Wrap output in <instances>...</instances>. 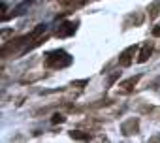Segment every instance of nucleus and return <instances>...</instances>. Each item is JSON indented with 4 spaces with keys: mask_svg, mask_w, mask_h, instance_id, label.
I'll return each instance as SVG.
<instances>
[{
    "mask_svg": "<svg viewBox=\"0 0 160 143\" xmlns=\"http://www.w3.org/2000/svg\"><path fill=\"white\" fill-rule=\"evenodd\" d=\"M152 36H156V38H160V23H158L156 27H152Z\"/></svg>",
    "mask_w": 160,
    "mask_h": 143,
    "instance_id": "obj_9",
    "label": "nucleus"
},
{
    "mask_svg": "<svg viewBox=\"0 0 160 143\" xmlns=\"http://www.w3.org/2000/svg\"><path fill=\"white\" fill-rule=\"evenodd\" d=\"M75 30H77V23L64 21V23H62V25L55 30V36H57V38H68V36H72Z\"/></svg>",
    "mask_w": 160,
    "mask_h": 143,
    "instance_id": "obj_3",
    "label": "nucleus"
},
{
    "mask_svg": "<svg viewBox=\"0 0 160 143\" xmlns=\"http://www.w3.org/2000/svg\"><path fill=\"white\" fill-rule=\"evenodd\" d=\"M72 57L64 51V49H55V51H49L45 55V66L51 68V70H60V68H66L72 64Z\"/></svg>",
    "mask_w": 160,
    "mask_h": 143,
    "instance_id": "obj_1",
    "label": "nucleus"
},
{
    "mask_svg": "<svg viewBox=\"0 0 160 143\" xmlns=\"http://www.w3.org/2000/svg\"><path fill=\"white\" fill-rule=\"evenodd\" d=\"M62 121H64V117H62V115H58V113H57V115H53V122H62Z\"/></svg>",
    "mask_w": 160,
    "mask_h": 143,
    "instance_id": "obj_10",
    "label": "nucleus"
},
{
    "mask_svg": "<svg viewBox=\"0 0 160 143\" xmlns=\"http://www.w3.org/2000/svg\"><path fill=\"white\" fill-rule=\"evenodd\" d=\"M138 81H139V76H134V77H130V79H126V81H122L119 87H121L122 91H126V92H128V91H132V89L138 85Z\"/></svg>",
    "mask_w": 160,
    "mask_h": 143,
    "instance_id": "obj_5",
    "label": "nucleus"
},
{
    "mask_svg": "<svg viewBox=\"0 0 160 143\" xmlns=\"http://www.w3.org/2000/svg\"><path fill=\"white\" fill-rule=\"evenodd\" d=\"M70 137L72 139H79V141H87V139H91V134L89 132H81V130H72Z\"/></svg>",
    "mask_w": 160,
    "mask_h": 143,
    "instance_id": "obj_7",
    "label": "nucleus"
},
{
    "mask_svg": "<svg viewBox=\"0 0 160 143\" xmlns=\"http://www.w3.org/2000/svg\"><path fill=\"white\" fill-rule=\"evenodd\" d=\"M158 13H160V0H156V2H152V4L149 6V17H151V19H154Z\"/></svg>",
    "mask_w": 160,
    "mask_h": 143,
    "instance_id": "obj_8",
    "label": "nucleus"
},
{
    "mask_svg": "<svg viewBox=\"0 0 160 143\" xmlns=\"http://www.w3.org/2000/svg\"><path fill=\"white\" fill-rule=\"evenodd\" d=\"M34 4V0H25L23 4H19L13 12H12V17H15V15H21V13H25V10H28L30 6Z\"/></svg>",
    "mask_w": 160,
    "mask_h": 143,
    "instance_id": "obj_6",
    "label": "nucleus"
},
{
    "mask_svg": "<svg viewBox=\"0 0 160 143\" xmlns=\"http://www.w3.org/2000/svg\"><path fill=\"white\" fill-rule=\"evenodd\" d=\"M136 53H138V45H130V47H126V49L119 55V64L124 66V68H128V66L134 62Z\"/></svg>",
    "mask_w": 160,
    "mask_h": 143,
    "instance_id": "obj_2",
    "label": "nucleus"
},
{
    "mask_svg": "<svg viewBox=\"0 0 160 143\" xmlns=\"http://www.w3.org/2000/svg\"><path fill=\"white\" fill-rule=\"evenodd\" d=\"M151 55H152V43H151V42H147V43H143V45H141V49H139V53H138V62H139V64L147 62Z\"/></svg>",
    "mask_w": 160,
    "mask_h": 143,
    "instance_id": "obj_4",
    "label": "nucleus"
}]
</instances>
